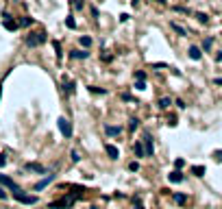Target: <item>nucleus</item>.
<instances>
[{"label":"nucleus","mask_w":222,"mask_h":209,"mask_svg":"<svg viewBox=\"0 0 222 209\" xmlns=\"http://www.w3.org/2000/svg\"><path fill=\"white\" fill-rule=\"evenodd\" d=\"M46 39H48V35L46 33H31L24 42H26V46H31V48H35V46H42V44H46Z\"/></svg>","instance_id":"f257e3e1"},{"label":"nucleus","mask_w":222,"mask_h":209,"mask_svg":"<svg viewBox=\"0 0 222 209\" xmlns=\"http://www.w3.org/2000/svg\"><path fill=\"white\" fill-rule=\"evenodd\" d=\"M57 126H59V131H61V135H63L65 139H70V137H72V122H70L68 118H63V116H61V118L57 120Z\"/></svg>","instance_id":"f03ea898"},{"label":"nucleus","mask_w":222,"mask_h":209,"mask_svg":"<svg viewBox=\"0 0 222 209\" xmlns=\"http://www.w3.org/2000/svg\"><path fill=\"white\" fill-rule=\"evenodd\" d=\"M13 198H15L18 203H22V205H35V203L39 201L37 196H31V194H24L22 190H20V192H15V194H13Z\"/></svg>","instance_id":"7ed1b4c3"},{"label":"nucleus","mask_w":222,"mask_h":209,"mask_svg":"<svg viewBox=\"0 0 222 209\" xmlns=\"http://www.w3.org/2000/svg\"><path fill=\"white\" fill-rule=\"evenodd\" d=\"M2 26H4L7 31H11V33H13V31H18V26H20V24H18L15 20H11V15H9L7 11H2Z\"/></svg>","instance_id":"20e7f679"},{"label":"nucleus","mask_w":222,"mask_h":209,"mask_svg":"<svg viewBox=\"0 0 222 209\" xmlns=\"http://www.w3.org/2000/svg\"><path fill=\"white\" fill-rule=\"evenodd\" d=\"M0 185H2V187H9L13 194H15V192H20V185H18L13 179H9L7 174H0Z\"/></svg>","instance_id":"39448f33"},{"label":"nucleus","mask_w":222,"mask_h":209,"mask_svg":"<svg viewBox=\"0 0 222 209\" xmlns=\"http://www.w3.org/2000/svg\"><path fill=\"white\" fill-rule=\"evenodd\" d=\"M142 144H144L146 157H152V155H155V146H152V137H150V133H144V139H142Z\"/></svg>","instance_id":"423d86ee"},{"label":"nucleus","mask_w":222,"mask_h":209,"mask_svg":"<svg viewBox=\"0 0 222 209\" xmlns=\"http://www.w3.org/2000/svg\"><path fill=\"white\" fill-rule=\"evenodd\" d=\"M52 181H54V174H48V176H44L42 181H37V183H35V192H42V190H44V187H48Z\"/></svg>","instance_id":"0eeeda50"},{"label":"nucleus","mask_w":222,"mask_h":209,"mask_svg":"<svg viewBox=\"0 0 222 209\" xmlns=\"http://www.w3.org/2000/svg\"><path fill=\"white\" fill-rule=\"evenodd\" d=\"M24 170H28V172H35V174H46V168L42 164H35V161H31V164H26Z\"/></svg>","instance_id":"6e6552de"},{"label":"nucleus","mask_w":222,"mask_h":209,"mask_svg":"<svg viewBox=\"0 0 222 209\" xmlns=\"http://www.w3.org/2000/svg\"><path fill=\"white\" fill-rule=\"evenodd\" d=\"M187 55H189V59H192V61H200V59H203V50H200L198 46H189Z\"/></svg>","instance_id":"1a4fd4ad"},{"label":"nucleus","mask_w":222,"mask_h":209,"mask_svg":"<svg viewBox=\"0 0 222 209\" xmlns=\"http://www.w3.org/2000/svg\"><path fill=\"white\" fill-rule=\"evenodd\" d=\"M105 153L109 155V159H118L120 157V148L113 146V144H105Z\"/></svg>","instance_id":"9d476101"},{"label":"nucleus","mask_w":222,"mask_h":209,"mask_svg":"<svg viewBox=\"0 0 222 209\" xmlns=\"http://www.w3.org/2000/svg\"><path fill=\"white\" fill-rule=\"evenodd\" d=\"M105 133H107L109 137H118V135L122 133V126H111V124H105Z\"/></svg>","instance_id":"9b49d317"},{"label":"nucleus","mask_w":222,"mask_h":209,"mask_svg":"<svg viewBox=\"0 0 222 209\" xmlns=\"http://www.w3.org/2000/svg\"><path fill=\"white\" fill-rule=\"evenodd\" d=\"M172 201H174V203H177L178 207H183V205H185V203H187V196H185V194H183V192H172Z\"/></svg>","instance_id":"f8f14e48"},{"label":"nucleus","mask_w":222,"mask_h":209,"mask_svg":"<svg viewBox=\"0 0 222 209\" xmlns=\"http://www.w3.org/2000/svg\"><path fill=\"white\" fill-rule=\"evenodd\" d=\"M133 153H135V157H146V150H144L142 139H137V142L133 144Z\"/></svg>","instance_id":"ddd939ff"},{"label":"nucleus","mask_w":222,"mask_h":209,"mask_svg":"<svg viewBox=\"0 0 222 209\" xmlns=\"http://www.w3.org/2000/svg\"><path fill=\"white\" fill-rule=\"evenodd\" d=\"M157 107H159V109H170V107H172V98H170V96H163V98H159Z\"/></svg>","instance_id":"4468645a"},{"label":"nucleus","mask_w":222,"mask_h":209,"mask_svg":"<svg viewBox=\"0 0 222 209\" xmlns=\"http://www.w3.org/2000/svg\"><path fill=\"white\" fill-rule=\"evenodd\" d=\"M70 57H72V59H76V61H81V59H87L89 52H87V50H72V52H70Z\"/></svg>","instance_id":"2eb2a0df"},{"label":"nucleus","mask_w":222,"mask_h":209,"mask_svg":"<svg viewBox=\"0 0 222 209\" xmlns=\"http://www.w3.org/2000/svg\"><path fill=\"white\" fill-rule=\"evenodd\" d=\"M168 181H170V183H181V181H183V174H181L178 170H172V172L168 174Z\"/></svg>","instance_id":"dca6fc26"},{"label":"nucleus","mask_w":222,"mask_h":209,"mask_svg":"<svg viewBox=\"0 0 222 209\" xmlns=\"http://www.w3.org/2000/svg\"><path fill=\"white\" fill-rule=\"evenodd\" d=\"M170 29H172L177 35H181V37H185V35H187V31H185L181 24H177V22H170Z\"/></svg>","instance_id":"f3484780"},{"label":"nucleus","mask_w":222,"mask_h":209,"mask_svg":"<svg viewBox=\"0 0 222 209\" xmlns=\"http://www.w3.org/2000/svg\"><path fill=\"white\" fill-rule=\"evenodd\" d=\"M63 91H68V94L74 91V81H70L68 76H63Z\"/></svg>","instance_id":"a211bd4d"},{"label":"nucleus","mask_w":222,"mask_h":209,"mask_svg":"<svg viewBox=\"0 0 222 209\" xmlns=\"http://www.w3.org/2000/svg\"><path fill=\"white\" fill-rule=\"evenodd\" d=\"M189 172H192L194 176H205L207 170H205V166H192V168H189Z\"/></svg>","instance_id":"6ab92c4d"},{"label":"nucleus","mask_w":222,"mask_h":209,"mask_svg":"<svg viewBox=\"0 0 222 209\" xmlns=\"http://www.w3.org/2000/svg\"><path fill=\"white\" fill-rule=\"evenodd\" d=\"M18 24H20V26H31V24H33V18H28V15H22V18L18 20Z\"/></svg>","instance_id":"aec40b11"},{"label":"nucleus","mask_w":222,"mask_h":209,"mask_svg":"<svg viewBox=\"0 0 222 209\" xmlns=\"http://www.w3.org/2000/svg\"><path fill=\"white\" fill-rule=\"evenodd\" d=\"M52 48H54V52H57V59L61 61V57H63V52H61V44L54 39V42H52Z\"/></svg>","instance_id":"412c9836"},{"label":"nucleus","mask_w":222,"mask_h":209,"mask_svg":"<svg viewBox=\"0 0 222 209\" xmlns=\"http://www.w3.org/2000/svg\"><path fill=\"white\" fill-rule=\"evenodd\" d=\"M120 98H122V100H124V102H135V105H139V100H137V98H133V96H131V94H122V96H120Z\"/></svg>","instance_id":"4be33fe9"},{"label":"nucleus","mask_w":222,"mask_h":209,"mask_svg":"<svg viewBox=\"0 0 222 209\" xmlns=\"http://www.w3.org/2000/svg\"><path fill=\"white\" fill-rule=\"evenodd\" d=\"M79 42H81V46H83V48H85V50H87L89 46H91V37H87V35H83V37H81V39H79Z\"/></svg>","instance_id":"5701e85b"},{"label":"nucleus","mask_w":222,"mask_h":209,"mask_svg":"<svg viewBox=\"0 0 222 209\" xmlns=\"http://www.w3.org/2000/svg\"><path fill=\"white\" fill-rule=\"evenodd\" d=\"M196 20H198L200 24H207V22H209V15H207V13H196Z\"/></svg>","instance_id":"b1692460"},{"label":"nucleus","mask_w":222,"mask_h":209,"mask_svg":"<svg viewBox=\"0 0 222 209\" xmlns=\"http://www.w3.org/2000/svg\"><path fill=\"white\" fill-rule=\"evenodd\" d=\"M65 26H68V29H76V22H74V18H72V15H68V18H65Z\"/></svg>","instance_id":"393cba45"},{"label":"nucleus","mask_w":222,"mask_h":209,"mask_svg":"<svg viewBox=\"0 0 222 209\" xmlns=\"http://www.w3.org/2000/svg\"><path fill=\"white\" fill-rule=\"evenodd\" d=\"M135 81H146V72L144 70H137L135 72Z\"/></svg>","instance_id":"a878e982"},{"label":"nucleus","mask_w":222,"mask_h":209,"mask_svg":"<svg viewBox=\"0 0 222 209\" xmlns=\"http://www.w3.org/2000/svg\"><path fill=\"white\" fill-rule=\"evenodd\" d=\"M137 126H139V120H137V118H131V120H129V128H131V131H135Z\"/></svg>","instance_id":"bb28decb"},{"label":"nucleus","mask_w":222,"mask_h":209,"mask_svg":"<svg viewBox=\"0 0 222 209\" xmlns=\"http://www.w3.org/2000/svg\"><path fill=\"white\" fill-rule=\"evenodd\" d=\"M211 44H214V37H207V39L203 42V50H209V48H211Z\"/></svg>","instance_id":"cd10ccee"},{"label":"nucleus","mask_w":222,"mask_h":209,"mask_svg":"<svg viewBox=\"0 0 222 209\" xmlns=\"http://www.w3.org/2000/svg\"><path fill=\"white\" fill-rule=\"evenodd\" d=\"M89 91H91V94H107V89H102V87H94V85L89 87Z\"/></svg>","instance_id":"c85d7f7f"},{"label":"nucleus","mask_w":222,"mask_h":209,"mask_svg":"<svg viewBox=\"0 0 222 209\" xmlns=\"http://www.w3.org/2000/svg\"><path fill=\"white\" fill-rule=\"evenodd\" d=\"M135 89L144 91V89H146V81H135Z\"/></svg>","instance_id":"c756f323"},{"label":"nucleus","mask_w":222,"mask_h":209,"mask_svg":"<svg viewBox=\"0 0 222 209\" xmlns=\"http://www.w3.org/2000/svg\"><path fill=\"white\" fill-rule=\"evenodd\" d=\"M70 157H72V161H74V164H79V161H81V157H79V153H76V150H72V153H70Z\"/></svg>","instance_id":"7c9ffc66"},{"label":"nucleus","mask_w":222,"mask_h":209,"mask_svg":"<svg viewBox=\"0 0 222 209\" xmlns=\"http://www.w3.org/2000/svg\"><path fill=\"white\" fill-rule=\"evenodd\" d=\"M83 7H85V2H83V0H74V9L83 11Z\"/></svg>","instance_id":"2f4dec72"},{"label":"nucleus","mask_w":222,"mask_h":209,"mask_svg":"<svg viewBox=\"0 0 222 209\" xmlns=\"http://www.w3.org/2000/svg\"><path fill=\"white\" fill-rule=\"evenodd\" d=\"M129 170H131V172H137V170H139V164H137V161H131V164H129Z\"/></svg>","instance_id":"473e14b6"},{"label":"nucleus","mask_w":222,"mask_h":209,"mask_svg":"<svg viewBox=\"0 0 222 209\" xmlns=\"http://www.w3.org/2000/svg\"><path fill=\"white\" fill-rule=\"evenodd\" d=\"M4 166H7V155L0 153V168H4Z\"/></svg>","instance_id":"72a5a7b5"},{"label":"nucleus","mask_w":222,"mask_h":209,"mask_svg":"<svg viewBox=\"0 0 222 209\" xmlns=\"http://www.w3.org/2000/svg\"><path fill=\"white\" fill-rule=\"evenodd\" d=\"M183 166H185L183 159H174V168H177V170H178V168H183Z\"/></svg>","instance_id":"f704fd0d"},{"label":"nucleus","mask_w":222,"mask_h":209,"mask_svg":"<svg viewBox=\"0 0 222 209\" xmlns=\"http://www.w3.org/2000/svg\"><path fill=\"white\" fill-rule=\"evenodd\" d=\"M168 124H170V126H177V118H174V116H170V118H168Z\"/></svg>","instance_id":"c9c22d12"},{"label":"nucleus","mask_w":222,"mask_h":209,"mask_svg":"<svg viewBox=\"0 0 222 209\" xmlns=\"http://www.w3.org/2000/svg\"><path fill=\"white\" fill-rule=\"evenodd\" d=\"M177 107H178V109H181V111H183V109H185V107H187V105H185V102H183V100H177Z\"/></svg>","instance_id":"e433bc0d"},{"label":"nucleus","mask_w":222,"mask_h":209,"mask_svg":"<svg viewBox=\"0 0 222 209\" xmlns=\"http://www.w3.org/2000/svg\"><path fill=\"white\" fill-rule=\"evenodd\" d=\"M0 201H7V192H4L2 187H0Z\"/></svg>","instance_id":"4c0bfd02"},{"label":"nucleus","mask_w":222,"mask_h":209,"mask_svg":"<svg viewBox=\"0 0 222 209\" xmlns=\"http://www.w3.org/2000/svg\"><path fill=\"white\" fill-rule=\"evenodd\" d=\"M214 155H216V159H218V161H222V150H216Z\"/></svg>","instance_id":"58836bf2"},{"label":"nucleus","mask_w":222,"mask_h":209,"mask_svg":"<svg viewBox=\"0 0 222 209\" xmlns=\"http://www.w3.org/2000/svg\"><path fill=\"white\" fill-rule=\"evenodd\" d=\"M135 209H144V205H142V203H139V198H137V201H135Z\"/></svg>","instance_id":"ea45409f"},{"label":"nucleus","mask_w":222,"mask_h":209,"mask_svg":"<svg viewBox=\"0 0 222 209\" xmlns=\"http://www.w3.org/2000/svg\"><path fill=\"white\" fill-rule=\"evenodd\" d=\"M214 83H216V85H222V76H218V79H214Z\"/></svg>","instance_id":"a19ab883"},{"label":"nucleus","mask_w":222,"mask_h":209,"mask_svg":"<svg viewBox=\"0 0 222 209\" xmlns=\"http://www.w3.org/2000/svg\"><path fill=\"white\" fill-rule=\"evenodd\" d=\"M157 2H161V4H166V2H168V0H157Z\"/></svg>","instance_id":"79ce46f5"},{"label":"nucleus","mask_w":222,"mask_h":209,"mask_svg":"<svg viewBox=\"0 0 222 209\" xmlns=\"http://www.w3.org/2000/svg\"><path fill=\"white\" fill-rule=\"evenodd\" d=\"M91 209H98V207H91Z\"/></svg>","instance_id":"37998d69"}]
</instances>
